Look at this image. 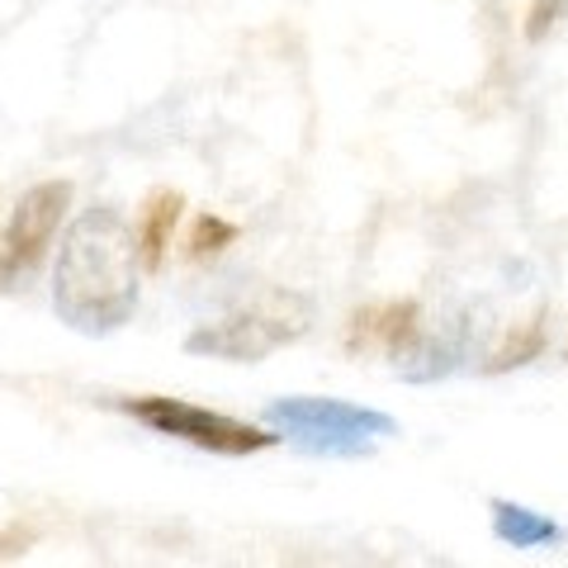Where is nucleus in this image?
<instances>
[{
	"mask_svg": "<svg viewBox=\"0 0 568 568\" xmlns=\"http://www.w3.org/2000/svg\"><path fill=\"white\" fill-rule=\"evenodd\" d=\"M308 332V298L298 294H265L256 308L233 313V317H219L200 332L185 336V351L190 355H219V361H261L271 355L275 346L294 342V336Z\"/></svg>",
	"mask_w": 568,
	"mask_h": 568,
	"instance_id": "7ed1b4c3",
	"label": "nucleus"
},
{
	"mask_svg": "<svg viewBox=\"0 0 568 568\" xmlns=\"http://www.w3.org/2000/svg\"><path fill=\"white\" fill-rule=\"evenodd\" d=\"M493 536L511 545V549H545V545H564V526L545 511H530L521 503H493Z\"/></svg>",
	"mask_w": 568,
	"mask_h": 568,
	"instance_id": "6e6552de",
	"label": "nucleus"
},
{
	"mask_svg": "<svg viewBox=\"0 0 568 568\" xmlns=\"http://www.w3.org/2000/svg\"><path fill=\"white\" fill-rule=\"evenodd\" d=\"M123 413L138 417L142 426L162 436H175V440H190L200 450H213V455H256V450H271L280 436L261 432V426H246V422H233L223 413H209V407H194V403H181V398H129Z\"/></svg>",
	"mask_w": 568,
	"mask_h": 568,
	"instance_id": "20e7f679",
	"label": "nucleus"
},
{
	"mask_svg": "<svg viewBox=\"0 0 568 568\" xmlns=\"http://www.w3.org/2000/svg\"><path fill=\"white\" fill-rule=\"evenodd\" d=\"M564 6H568V0H536V6H530V14H526V39H530V43H540L545 33L559 24Z\"/></svg>",
	"mask_w": 568,
	"mask_h": 568,
	"instance_id": "f8f14e48",
	"label": "nucleus"
},
{
	"mask_svg": "<svg viewBox=\"0 0 568 568\" xmlns=\"http://www.w3.org/2000/svg\"><path fill=\"white\" fill-rule=\"evenodd\" d=\"M540 351H545V317L536 313V317H526V323H517V327L503 336V346L488 355L484 369H488V375H507V369L530 365Z\"/></svg>",
	"mask_w": 568,
	"mask_h": 568,
	"instance_id": "9d476101",
	"label": "nucleus"
},
{
	"mask_svg": "<svg viewBox=\"0 0 568 568\" xmlns=\"http://www.w3.org/2000/svg\"><path fill=\"white\" fill-rule=\"evenodd\" d=\"M67 204H71V181H43L24 194L6 237H0V284H14L43 261L52 237H58Z\"/></svg>",
	"mask_w": 568,
	"mask_h": 568,
	"instance_id": "39448f33",
	"label": "nucleus"
},
{
	"mask_svg": "<svg viewBox=\"0 0 568 568\" xmlns=\"http://www.w3.org/2000/svg\"><path fill=\"white\" fill-rule=\"evenodd\" d=\"M181 190H156L148 204H142L138 213V261H142V271H162V261H166V246H171V233H175V223H181Z\"/></svg>",
	"mask_w": 568,
	"mask_h": 568,
	"instance_id": "0eeeda50",
	"label": "nucleus"
},
{
	"mask_svg": "<svg viewBox=\"0 0 568 568\" xmlns=\"http://www.w3.org/2000/svg\"><path fill=\"white\" fill-rule=\"evenodd\" d=\"M417 327H422V308L413 304V298H398V304H379V308L355 313L351 332H346V346L351 351L403 355L407 346L417 342Z\"/></svg>",
	"mask_w": 568,
	"mask_h": 568,
	"instance_id": "423d86ee",
	"label": "nucleus"
},
{
	"mask_svg": "<svg viewBox=\"0 0 568 568\" xmlns=\"http://www.w3.org/2000/svg\"><path fill=\"white\" fill-rule=\"evenodd\" d=\"M233 242H237V223L219 219V213H200L190 227V237H185V256L204 261V256H219L223 246H233Z\"/></svg>",
	"mask_w": 568,
	"mask_h": 568,
	"instance_id": "9b49d317",
	"label": "nucleus"
},
{
	"mask_svg": "<svg viewBox=\"0 0 568 568\" xmlns=\"http://www.w3.org/2000/svg\"><path fill=\"white\" fill-rule=\"evenodd\" d=\"M265 422H275L298 450L313 455H365L375 436L398 432L388 413L346 398H275L265 403Z\"/></svg>",
	"mask_w": 568,
	"mask_h": 568,
	"instance_id": "f03ea898",
	"label": "nucleus"
},
{
	"mask_svg": "<svg viewBox=\"0 0 568 568\" xmlns=\"http://www.w3.org/2000/svg\"><path fill=\"white\" fill-rule=\"evenodd\" d=\"M459 361V346L450 336H432V342H413L398 355V375L407 384H432V379H446Z\"/></svg>",
	"mask_w": 568,
	"mask_h": 568,
	"instance_id": "1a4fd4ad",
	"label": "nucleus"
},
{
	"mask_svg": "<svg viewBox=\"0 0 568 568\" xmlns=\"http://www.w3.org/2000/svg\"><path fill=\"white\" fill-rule=\"evenodd\" d=\"M138 233L114 209H91L71 223L52 275V308L85 336L123 327L138 308Z\"/></svg>",
	"mask_w": 568,
	"mask_h": 568,
	"instance_id": "f257e3e1",
	"label": "nucleus"
}]
</instances>
